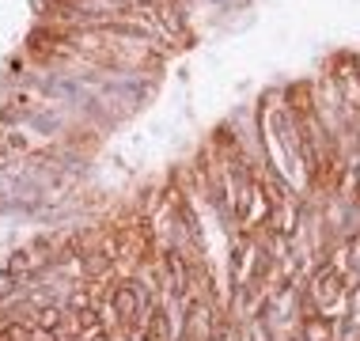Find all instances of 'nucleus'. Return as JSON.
Here are the masks:
<instances>
[{
    "label": "nucleus",
    "instance_id": "f257e3e1",
    "mask_svg": "<svg viewBox=\"0 0 360 341\" xmlns=\"http://www.w3.org/2000/svg\"><path fill=\"white\" fill-rule=\"evenodd\" d=\"M148 311H152V296L137 277H114L110 281L103 323H110L114 330H141Z\"/></svg>",
    "mask_w": 360,
    "mask_h": 341
},
{
    "label": "nucleus",
    "instance_id": "f03ea898",
    "mask_svg": "<svg viewBox=\"0 0 360 341\" xmlns=\"http://www.w3.org/2000/svg\"><path fill=\"white\" fill-rule=\"evenodd\" d=\"M307 300H311V311H319V315H326V319L342 315V307L349 300V281H345V273L338 262H326V266H319L311 273Z\"/></svg>",
    "mask_w": 360,
    "mask_h": 341
},
{
    "label": "nucleus",
    "instance_id": "7ed1b4c3",
    "mask_svg": "<svg viewBox=\"0 0 360 341\" xmlns=\"http://www.w3.org/2000/svg\"><path fill=\"white\" fill-rule=\"evenodd\" d=\"M141 337L144 341H179V319L167 304H152L148 319L141 326Z\"/></svg>",
    "mask_w": 360,
    "mask_h": 341
},
{
    "label": "nucleus",
    "instance_id": "20e7f679",
    "mask_svg": "<svg viewBox=\"0 0 360 341\" xmlns=\"http://www.w3.org/2000/svg\"><path fill=\"white\" fill-rule=\"evenodd\" d=\"M338 330H334V319L319 315V311H311V315L300 319V341H334Z\"/></svg>",
    "mask_w": 360,
    "mask_h": 341
},
{
    "label": "nucleus",
    "instance_id": "39448f33",
    "mask_svg": "<svg viewBox=\"0 0 360 341\" xmlns=\"http://www.w3.org/2000/svg\"><path fill=\"white\" fill-rule=\"evenodd\" d=\"M0 341H53V337L38 334L31 319H4L0 323Z\"/></svg>",
    "mask_w": 360,
    "mask_h": 341
},
{
    "label": "nucleus",
    "instance_id": "423d86ee",
    "mask_svg": "<svg viewBox=\"0 0 360 341\" xmlns=\"http://www.w3.org/2000/svg\"><path fill=\"white\" fill-rule=\"evenodd\" d=\"M19 292H23V281H19L15 273L0 269V300H15Z\"/></svg>",
    "mask_w": 360,
    "mask_h": 341
}]
</instances>
